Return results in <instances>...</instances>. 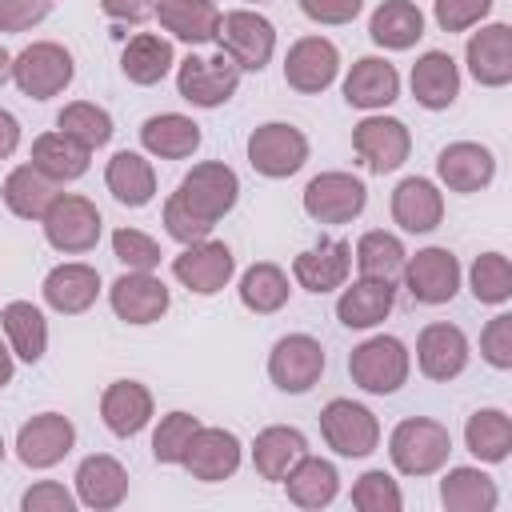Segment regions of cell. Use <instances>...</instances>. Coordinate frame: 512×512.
<instances>
[{"label":"cell","mask_w":512,"mask_h":512,"mask_svg":"<svg viewBox=\"0 0 512 512\" xmlns=\"http://www.w3.org/2000/svg\"><path fill=\"white\" fill-rule=\"evenodd\" d=\"M8 80H12V56H8L4 48H0V88H4Z\"/></svg>","instance_id":"cell-57"},{"label":"cell","mask_w":512,"mask_h":512,"mask_svg":"<svg viewBox=\"0 0 512 512\" xmlns=\"http://www.w3.org/2000/svg\"><path fill=\"white\" fill-rule=\"evenodd\" d=\"M280 484H284V492H288V500L296 508H328L336 500V492H340V472H336L332 460H320V456L304 452L288 468V476Z\"/></svg>","instance_id":"cell-31"},{"label":"cell","mask_w":512,"mask_h":512,"mask_svg":"<svg viewBox=\"0 0 512 512\" xmlns=\"http://www.w3.org/2000/svg\"><path fill=\"white\" fill-rule=\"evenodd\" d=\"M172 64H176L172 40H164V36H156V32H136V36L124 44V52H120V72H124L132 84H140V88L160 84V80L172 72Z\"/></svg>","instance_id":"cell-36"},{"label":"cell","mask_w":512,"mask_h":512,"mask_svg":"<svg viewBox=\"0 0 512 512\" xmlns=\"http://www.w3.org/2000/svg\"><path fill=\"white\" fill-rule=\"evenodd\" d=\"M468 72L484 88H504L512 84V28L508 24H484L480 32L468 36L464 48Z\"/></svg>","instance_id":"cell-20"},{"label":"cell","mask_w":512,"mask_h":512,"mask_svg":"<svg viewBox=\"0 0 512 512\" xmlns=\"http://www.w3.org/2000/svg\"><path fill=\"white\" fill-rule=\"evenodd\" d=\"M0 460H4V436H0Z\"/></svg>","instance_id":"cell-58"},{"label":"cell","mask_w":512,"mask_h":512,"mask_svg":"<svg viewBox=\"0 0 512 512\" xmlns=\"http://www.w3.org/2000/svg\"><path fill=\"white\" fill-rule=\"evenodd\" d=\"M108 304H112V312L124 324L140 328V324H156L168 312L172 296H168V284L160 276H152V272H124V276L112 280Z\"/></svg>","instance_id":"cell-17"},{"label":"cell","mask_w":512,"mask_h":512,"mask_svg":"<svg viewBox=\"0 0 512 512\" xmlns=\"http://www.w3.org/2000/svg\"><path fill=\"white\" fill-rule=\"evenodd\" d=\"M288 272L280 268V264H272V260H260V264H252L244 276H240V304L248 308V312H256V316H272V312H280L284 304H288Z\"/></svg>","instance_id":"cell-42"},{"label":"cell","mask_w":512,"mask_h":512,"mask_svg":"<svg viewBox=\"0 0 512 512\" xmlns=\"http://www.w3.org/2000/svg\"><path fill=\"white\" fill-rule=\"evenodd\" d=\"M104 184H108V192L124 204V208H144V204H152V196H156V168H152V160H144L140 152H116L112 160H108V168H104Z\"/></svg>","instance_id":"cell-37"},{"label":"cell","mask_w":512,"mask_h":512,"mask_svg":"<svg viewBox=\"0 0 512 512\" xmlns=\"http://www.w3.org/2000/svg\"><path fill=\"white\" fill-rule=\"evenodd\" d=\"M408 372H412V356H408L404 340H396V336H368L348 356L352 384L364 388V392H372V396L400 392L408 384Z\"/></svg>","instance_id":"cell-3"},{"label":"cell","mask_w":512,"mask_h":512,"mask_svg":"<svg viewBox=\"0 0 512 512\" xmlns=\"http://www.w3.org/2000/svg\"><path fill=\"white\" fill-rule=\"evenodd\" d=\"M72 444H76V428L60 412H40V416L24 420L16 432V456L24 468H36V472L56 468L72 452Z\"/></svg>","instance_id":"cell-15"},{"label":"cell","mask_w":512,"mask_h":512,"mask_svg":"<svg viewBox=\"0 0 512 512\" xmlns=\"http://www.w3.org/2000/svg\"><path fill=\"white\" fill-rule=\"evenodd\" d=\"M416 368L436 384L456 380L468 368V336L444 320L424 324L416 336Z\"/></svg>","instance_id":"cell-19"},{"label":"cell","mask_w":512,"mask_h":512,"mask_svg":"<svg viewBox=\"0 0 512 512\" xmlns=\"http://www.w3.org/2000/svg\"><path fill=\"white\" fill-rule=\"evenodd\" d=\"M436 176H440V184H444L448 192L468 196V192H480V188L492 184V176H496V156H492L484 144H476V140H456V144H448V148L436 156Z\"/></svg>","instance_id":"cell-21"},{"label":"cell","mask_w":512,"mask_h":512,"mask_svg":"<svg viewBox=\"0 0 512 512\" xmlns=\"http://www.w3.org/2000/svg\"><path fill=\"white\" fill-rule=\"evenodd\" d=\"M296 4L312 24H352L364 8V0H296Z\"/></svg>","instance_id":"cell-53"},{"label":"cell","mask_w":512,"mask_h":512,"mask_svg":"<svg viewBox=\"0 0 512 512\" xmlns=\"http://www.w3.org/2000/svg\"><path fill=\"white\" fill-rule=\"evenodd\" d=\"M76 504L80 500L64 484H56V480H40V484H32L20 496V508L24 512H76Z\"/></svg>","instance_id":"cell-51"},{"label":"cell","mask_w":512,"mask_h":512,"mask_svg":"<svg viewBox=\"0 0 512 512\" xmlns=\"http://www.w3.org/2000/svg\"><path fill=\"white\" fill-rule=\"evenodd\" d=\"M240 88V68L216 52V56H184L176 64V92L180 100H188L192 108H220L236 96Z\"/></svg>","instance_id":"cell-8"},{"label":"cell","mask_w":512,"mask_h":512,"mask_svg":"<svg viewBox=\"0 0 512 512\" xmlns=\"http://www.w3.org/2000/svg\"><path fill=\"white\" fill-rule=\"evenodd\" d=\"M472 296L480 304H508L512 300V264L504 252H480L468 272Z\"/></svg>","instance_id":"cell-45"},{"label":"cell","mask_w":512,"mask_h":512,"mask_svg":"<svg viewBox=\"0 0 512 512\" xmlns=\"http://www.w3.org/2000/svg\"><path fill=\"white\" fill-rule=\"evenodd\" d=\"M248 164L268 180H288L308 164V136L296 124L268 120L248 136Z\"/></svg>","instance_id":"cell-9"},{"label":"cell","mask_w":512,"mask_h":512,"mask_svg":"<svg viewBox=\"0 0 512 512\" xmlns=\"http://www.w3.org/2000/svg\"><path fill=\"white\" fill-rule=\"evenodd\" d=\"M200 124L184 112H160V116H148L140 124V144L148 156H160V160H188L196 148H200Z\"/></svg>","instance_id":"cell-30"},{"label":"cell","mask_w":512,"mask_h":512,"mask_svg":"<svg viewBox=\"0 0 512 512\" xmlns=\"http://www.w3.org/2000/svg\"><path fill=\"white\" fill-rule=\"evenodd\" d=\"M100 420L112 436H136L152 420V392L140 380H112L100 396Z\"/></svg>","instance_id":"cell-28"},{"label":"cell","mask_w":512,"mask_h":512,"mask_svg":"<svg viewBox=\"0 0 512 512\" xmlns=\"http://www.w3.org/2000/svg\"><path fill=\"white\" fill-rule=\"evenodd\" d=\"M216 44H220V52L240 72H260L272 60V52H276V28H272L268 16L248 12V8H236V12H224L220 16Z\"/></svg>","instance_id":"cell-7"},{"label":"cell","mask_w":512,"mask_h":512,"mask_svg":"<svg viewBox=\"0 0 512 512\" xmlns=\"http://www.w3.org/2000/svg\"><path fill=\"white\" fill-rule=\"evenodd\" d=\"M400 96V72L384 56H360L344 76V100L360 112L388 108Z\"/></svg>","instance_id":"cell-25"},{"label":"cell","mask_w":512,"mask_h":512,"mask_svg":"<svg viewBox=\"0 0 512 512\" xmlns=\"http://www.w3.org/2000/svg\"><path fill=\"white\" fill-rule=\"evenodd\" d=\"M340 72V52L328 36H300L284 56V84L292 92L316 96L324 92Z\"/></svg>","instance_id":"cell-16"},{"label":"cell","mask_w":512,"mask_h":512,"mask_svg":"<svg viewBox=\"0 0 512 512\" xmlns=\"http://www.w3.org/2000/svg\"><path fill=\"white\" fill-rule=\"evenodd\" d=\"M268 376H272V384L280 392L304 396L324 376V348H320V340L308 336V332L280 336L272 344V352H268Z\"/></svg>","instance_id":"cell-10"},{"label":"cell","mask_w":512,"mask_h":512,"mask_svg":"<svg viewBox=\"0 0 512 512\" xmlns=\"http://www.w3.org/2000/svg\"><path fill=\"white\" fill-rule=\"evenodd\" d=\"M52 0H0V32H28L48 20Z\"/></svg>","instance_id":"cell-52"},{"label":"cell","mask_w":512,"mask_h":512,"mask_svg":"<svg viewBox=\"0 0 512 512\" xmlns=\"http://www.w3.org/2000/svg\"><path fill=\"white\" fill-rule=\"evenodd\" d=\"M160 0H100V12L120 20V24H148L156 16Z\"/></svg>","instance_id":"cell-54"},{"label":"cell","mask_w":512,"mask_h":512,"mask_svg":"<svg viewBox=\"0 0 512 512\" xmlns=\"http://www.w3.org/2000/svg\"><path fill=\"white\" fill-rule=\"evenodd\" d=\"M16 148H20V120L8 108H0V160H8Z\"/></svg>","instance_id":"cell-55"},{"label":"cell","mask_w":512,"mask_h":512,"mask_svg":"<svg viewBox=\"0 0 512 512\" xmlns=\"http://www.w3.org/2000/svg\"><path fill=\"white\" fill-rule=\"evenodd\" d=\"M368 36L388 52H408L424 36V12L412 0H384L368 20Z\"/></svg>","instance_id":"cell-39"},{"label":"cell","mask_w":512,"mask_h":512,"mask_svg":"<svg viewBox=\"0 0 512 512\" xmlns=\"http://www.w3.org/2000/svg\"><path fill=\"white\" fill-rule=\"evenodd\" d=\"M0 196H4V204H8L12 216H20V220H40V216L48 212V204H52L60 192H56V184H52L44 172H36L32 164H20V168L8 172Z\"/></svg>","instance_id":"cell-40"},{"label":"cell","mask_w":512,"mask_h":512,"mask_svg":"<svg viewBox=\"0 0 512 512\" xmlns=\"http://www.w3.org/2000/svg\"><path fill=\"white\" fill-rule=\"evenodd\" d=\"M76 76L72 52L56 40H32L28 48H20L12 56V84L28 96V100H52L60 96Z\"/></svg>","instance_id":"cell-4"},{"label":"cell","mask_w":512,"mask_h":512,"mask_svg":"<svg viewBox=\"0 0 512 512\" xmlns=\"http://www.w3.org/2000/svg\"><path fill=\"white\" fill-rule=\"evenodd\" d=\"M244 4H264V0H244Z\"/></svg>","instance_id":"cell-59"},{"label":"cell","mask_w":512,"mask_h":512,"mask_svg":"<svg viewBox=\"0 0 512 512\" xmlns=\"http://www.w3.org/2000/svg\"><path fill=\"white\" fill-rule=\"evenodd\" d=\"M12 372H16V364H12V348L0 340V388L12 384Z\"/></svg>","instance_id":"cell-56"},{"label":"cell","mask_w":512,"mask_h":512,"mask_svg":"<svg viewBox=\"0 0 512 512\" xmlns=\"http://www.w3.org/2000/svg\"><path fill=\"white\" fill-rule=\"evenodd\" d=\"M448 452H452L448 428L440 420H428V416H408L388 436L392 468L404 472V476H432V472H440L448 464Z\"/></svg>","instance_id":"cell-2"},{"label":"cell","mask_w":512,"mask_h":512,"mask_svg":"<svg viewBox=\"0 0 512 512\" xmlns=\"http://www.w3.org/2000/svg\"><path fill=\"white\" fill-rule=\"evenodd\" d=\"M56 128H60L64 136H72L76 144H84L88 152H96V148H104V144L112 140V116H108L100 104H92V100H72V104H64L60 116H56Z\"/></svg>","instance_id":"cell-44"},{"label":"cell","mask_w":512,"mask_h":512,"mask_svg":"<svg viewBox=\"0 0 512 512\" xmlns=\"http://www.w3.org/2000/svg\"><path fill=\"white\" fill-rule=\"evenodd\" d=\"M392 220L412 236L432 232L444 220V192L424 176L400 180L396 192H392Z\"/></svg>","instance_id":"cell-27"},{"label":"cell","mask_w":512,"mask_h":512,"mask_svg":"<svg viewBox=\"0 0 512 512\" xmlns=\"http://www.w3.org/2000/svg\"><path fill=\"white\" fill-rule=\"evenodd\" d=\"M352 152L360 156V164L376 176L384 172H396L408 152H412V132L404 120L396 116H364L356 128H352Z\"/></svg>","instance_id":"cell-11"},{"label":"cell","mask_w":512,"mask_h":512,"mask_svg":"<svg viewBox=\"0 0 512 512\" xmlns=\"http://www.w3.org/2000/svg\"><path fill=\"white\" fill-rule=\"evenodd\" d=\"M0 328L8 336L12 356H20L24 364H40L48 352V320L32 300H12L0 308Z\"/></svg>","instance_id":"cell-35"},{"label":"cell","mask_w":512,"mask_h":512,"mask_svg":"<svg viewBox=\"0 0 512 512\" xmlns=\"http://www.w3.org/2000/svg\"><path fill=\"white\" fill-rule=\"evenodd\" d=\"M112 252L128 272H152V268H160V256H164L160 244L140 228H116L112 232Z\"/></svg>","instance_id":"cell-48"},{"label":"cell","mask_w":512,"mask_h":512,"mask_svg":"<svg viewBox=\"0 0 512 512\" xmlns=\"http://www.w3.org/2000/svg\"><path fill=\"white\" fill-rule=\"evenodd\" d=\"M404 260H408V252H404L400 236H392L384 228H372V232H364L356 240V268H360V276L392 280L396 284V276L404 272Z\"/></svg>","instance_id":"cell-43"},{"label":"cell","mask_w":512,"mask_h":512,"mask_svg":"<svg viewBox=\"0 0 512 512\" xmlns=\"http://www.w3.org/2000/svg\"><path fill=\"white\" fill-rule=\"evenodd\" d=\"M44 304L60 316H80L96 304L100 296V272L84 260H68V264H56L48 276H44Z\"/></svg>","instance_id":"cell-23"},{"label":"cell","mask_w":512,"mask_h":512,"mask_svg":"<svg viewBox=\"0 0 512 512\" xmlns=\"http://www.w3.org/2000/svg\"><path fill=\"white\" fill-rule=\"evenodd\" d=\"M464 444L484 464L508 460V452H512V420H508V412H500V408L472 412L468 424H464Z\"/></svg>","instance_id":"cell-41"},{"label":"cell","mask_w":512,"mask_h":512,"mask_svg":"<svg viewBox=\"0 0 512 512\" xmlns=\"http://www.w3.org/2000/svg\"><path fill=\"white\" fill-rule=\"evenodd\" d=\"M236 272V256L224 240H200V244H184L180 256H172V276L196 292V296H216Z\"/></svg>","instance_id":"cell-13"},{"label":"cell","mask_w":512,"mask_h":512,"mask_svg":"<svg viewBox=\"0 0 512 512\" xmlns=\"http://www.w3.org/2000/svg\"><path fill=\"white\" fill-rule=\"evenodd\" d=\"M172 200L184 212H192L200 224L216 228V220H224L240 200V176L224 160H200L192 164V172H184Z\"/></svg>","instance_id":"cell-1"},{"label":"cell","mask_w":512,"mask_h":512,"mask_svg":"<svg viewBox=\"0 0 512 512\" xmlns=\"http://www.w3.org/2000/svg\"><path fill=\"white\" fill-rule=\"evenodd\" d=\"M368 188L352 172H320L304 184V212L316 224H348L364 212Z\"/></svg>","instance_id":"cell-12"},{"label":"cell","mask_w":512,"mask_h":512,"mask_svg":"<svg viewBox=\"0 0 512 512\" xmlns=\"http://www.w3.org/2000/svg\"><path fill=\"white\" fill-rule=\"evenodd\" d=\"M480 356L492 368H500V372L512 368V316L508 312H500V316H492L484 324V332H480Z\"/></svg>","instance_id":"cell-50"},{"label":"cell","mask_w":512,"mask_h":512,"mask_svg":"<svg viewBox=\"0 0 512 512\" xmlns=\"http://www.w3.org/2000/svg\"><path fill=\"white\" fill-rule=\"evenodd\" d=\"M128 496V472L116 456H84L80 468H76V500L92 512H112L120 508Z\"/></svg>","instance_id":"cell-24"},{"label":"cell","mask_w":512,"mask_h":512,"mask_svg":"<svg viewBox=\"0 0 512 512\" xmlns=\"http://www.w3.org/2000/svg\"><path fill=\"white\" fill-rule=\"evenodd\" d=\"M440 504L448 512H492L500 504L496 480L472 464L448 468V476L440 480Z\"/></svg>","instance_id":"cell-38"},{"label":"cell","mask_w":512,"mask_h":512,"mask_svg":"<svg viewBox=\"0 0 512 512\" xmlns=\"http://www.w3.org/2000/svg\"><path fill=\"white\" fill-rule=\"evenodd\" d=\"M156 20L180 44H212L220 28V8L212 0H160Z\"/></svg>","instance_id":"cell-32"},{"label":"cell","mask_w":512,"mask_h":512,"mask_svg":"<svg viewBox=\"0 0 512 512\" xmlns=\"http://www.w3.org/2000/svg\"><path fill=\"white\" fill-rule=\"evenodd\" d=\"M348 272H352V244L348 240H320L312 248H304L296 260H292V280L312 292V296H324V292H336L348 284Z\"/></svg>","instance_id":"cell-18"},{"label":"cell","mask_w":512,"mask_h":512,"mask_svg":"<svg viewBox=\"0 0 512 512\" xmlns=\"http://www.w3.org/2000/svg\"><path fill=\"white\" fill-rule=\"evenodd\" d=\"M408 84H412V96H416L420 108L444 112V108H452L456 96H460V68H456V60H452L448 52L432 48V52H424V56L412 64Z\"/></svg>","instance_id":"cell-26"},{"label":"cell","mask_w":512,"mask_h":512,"mask_svg":"<svg viewBox=\"0 0 512 512\" xmlns=\"http://www.w3.org/2000/svg\"><path fill=\"white\" fill-rule=\"evenodd\" d=\"M40 228H44V240L64 252V256H80V252H92L96 240H100V208L88 200V196H76V192H60L48 212L40 216Z\"/></svg>","instance_id":"cell-5"},{"label":"cell","mask_w":512,"mask_h":512,"mask_svg":"<svg viewBox=\"0 0 512 512\" xmlns=\"http://www.w3.org/2000/svg\"><path fill=\"white\" fill-rule=\"evenodd\" d=\"M488 12H492V0H436L432 4V16H436L440 32H468Z\"/></svg>","instance_id":"cell-49"},{"label":"cell","mask_w":512,"mask_h":512,"mask_svg":"<svg viewBox=\"0 0 512 512\" xmlns=\"http://www.w3.org/2000/svg\"><path fill=\"white\" fill-rule=\"evenodd\" d=\"M196 428H200V420L192 412H168V416H160V424L152 432V460L156 464H180L184 452H188V444H192V436H196Z\"/></svg>","instance_id":"cell-46"},{"label":"cell","mask_w":512,"mask_h":512,"mask_svg":"<svg viewBox=\"0 0 512 512\" xmlns=\"http://www.w3.org/2000/svg\"><path fill=\"white\" fill-rule=\"evenodd\" d=\"M392 304H396L392 280L360 276V280H352V284L340 292V300H336V320H340L344 328L364 332V328H376V324L392 312Z\"/></svg>","instance_id":"cell-29"},{"label":"cell","mask_w":512,"mask_h":512,"mask_svg":"<svg viewBox=\"0 0 512 512\" xmlns=\"http://www.w3.org/2000/svg\"><path fill=\"white\" fill-rule=\"evenodd\" d=\"M400 276L416 304H448L460 292V260L448 248H420L404 260Z\"/></svg>","instance_id":"cell-14"},{"label":"cell","mask_w":512,"mask_h":512,"mask_svg":"<svg viewBox=\"0 0 512 512\" xmlns=\"http://www.w3.org/2000/svg\"><path fill=\"white\" fill-rule=\"evenodd\" d=\"M320 436L324 444L336 452V456H348V460H364L376 452L380 444V420L372 416V408L356 404V400H328L320 408Z\"/></svg>","instance_id":"cell-6"},{"label":"cell","mask_w":512,"mask_h":512,"mask_svg":"<svg viewBox=\"0 0 512 512\" xmlns=\"http://www.w3.org/2000/svg\"><path fill=\"white\" fill-rule=\"evenodd\" d=\"M352 508H360V512H400L404 508L400 484L384 468H372L352 484Z\"/></svg>","instance_id":"cell-47"},{"label":"cell","mask_w":512,"mask_h":512,"mask_svg":"<svg viewBox=\"0 0 512 512\" xmlns=\"http://www.w3.org/2000/svg\"><path fill=\"white\" fill-rule=\"evenodd\" d=\"M92 164V152L84 144H76L72 136H64L60 128L56 132H40L32 140V168L44 172L52 184H68V180H80Z\"/></svg>","instance_id":"cell-34"},{"label":"cell","mask_w":512,"mask_h":512,"mask_svg":"<svg viewBox=\"0 0 512 512\" xmlns=\"http://www.w3.org/2000/svg\"><path fill=\"white\" fill-rule=\"evenodd\" d=\"M180 464L192 472V480H204V484L228 480L240 468V440L228 428H204L200 424Z\"/></svg>","instance_id":"cell-22"},{"label":"cell","mask_w":512,"mask_h":512,"mask_svg":"<svg viewBox=\"0 0 512 512\" xmlns=\"http://www.w3.org/2000/svg\"><path fill=\"white\" fill-rule=\"evenodd\" d=\"M308 452V440L300 428H288V424H272L264 432H256L252 440V468L260 480H272L280 484L288 476V468Z\"/></svg>","instance_id":"cell-33"}]
</instances>
